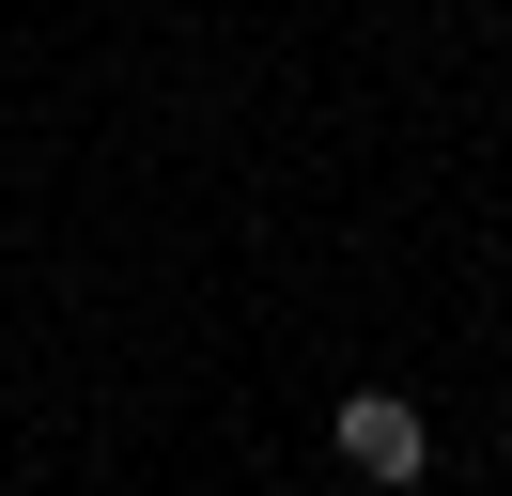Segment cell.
Wrapping results in <instances>:
<instances>
[{
  "mask_svg": "<svg viewBox=\"0 0 512 496\" xmlns=\"http://www.w3.org/2000/svg\"><path fill=\"white\" fill-rule=\"evenodd\" d=\"M326 434H342L357 481H419V465H435V419H419L404 388H342V419H326Z\"/></svg>",
  "mask_w": 512,
  "mask_h": 496,
  "instance_id": "6da1fadb",
  "label": "cell"
}]
</instances>
